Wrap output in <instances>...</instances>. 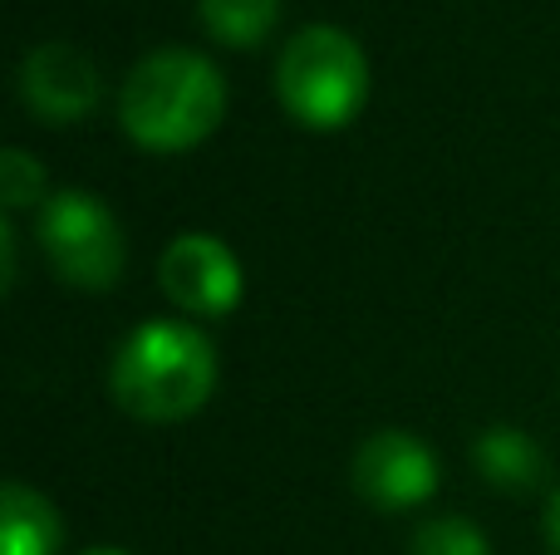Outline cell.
Returning <instances> with one entry per match:
<instances>
[{"label":"cell","mask_w":560,"mask_h":555,"mask_svg":"<svg viewBox=\"0 0 560 555\" xmlns=\"http://www.w3.org/2000/svg\"><path fill=\"white\" fill-rule=\"evenodd\" d=\"M0 285L15 291V226H10V216L0 222Z\"/></svg>","instance_id":"cell-13"},{"label":"cell","mask_w":560,"mask_h":555,"mask_svg":"<svg viewBox=\"0 0 560 555\" xmlns=\"http://www.w3.org/2000/svg\"><path fill=\"white\" fill-rule=\"evenodd\" d=\"M0 197H5V212H25V206H45V167L25 153V147H5L0 153Z\"/></svg>","instance_id":"cell-11"},{"label":"cell","mask_w":560,"mask_h":555,"mask_svg":"<svg viewBox=\"0 0 560 555\" xmlns=\"http://www.w3.org/2000/svg\"><path fill=\"white\" fill-rule=\"evenodd\" d=\"M541 531H546V551L560 555V487L551 492V501H546V521H541Z\"/></svg>","instance_id":"cell-14"},{"label":"cell","mask_w":560,"mask_h":555,"mask_svg":"<svg viewBox=\"0 0 560 555\" xmlns=\"http://www.w3.org/2000/svg\"><path fill=\"white\" fill-rule=\"evenodd\" d=\"M472 462L482 468V477L492 482L497 492H532L536 482L546 477V458H541V448H536V438L522 428H506V423L477 433Z\"/></svg>","instance_id":"cell-9"},{"label":"cell","mask_w":560,"mask_h":555,"mask_svg":"<svg viewBox=\"0 0 560 555\" xmlns=\"http://www.w3.org/2000/svg\"><path fill=\"white\" fill-rule=\"evenodd\" d=\"M217 389V350L187 320H148L108 359V399L138 423H183Z\"/></svg>","instance_id":"cell-2"},{"label":"cell","mask_w":560,"mask_h":555,"mask_svg":"<svg viewBox=\"0 0 560 555\" xmlns=\"http://www.w3.org/2000/svg\"><path fill=\"white\" fill-rule=\"evenodd\" d=\"M20 98L49 128L84 123L98 108V98H104V79H98V64L79 45L45 39L20 64Z\"/></svg>","instance_id":"cell-7"},{"label":"cell","mask_w":560,"mask_h":555,"mask_svg":"<svg viewBox=\"0 0 560 555\" xmlns=\"http://www.w3.org/2000/svg\"><path fill=\"white\" fill-rule=\"evenodd\" d=\"M276 98L300 128H349L369 98V59L359 39L339 25L295 29L276 59Z\"/></svg>","instance_id":"cell-3"},{"label":"cell","mask_w":560,"mask_h":555,"mask_svg":"<svg viewBox=\"0 0 560 555\" xmlns=\"http://www.w3.org/2000/svg\"><path fill=\"white\" fill-rule=\"evenodd\" d=\"M413 555H492L487 536L463 517H433L413 531Z\"/></svg>","instance_id":"cell-12"},{"label":"cell","mask_w":560,"mask_h":555,"mask_svg":"<svg viewBox=\"0 0 560 555\" xmlns=\"http://www.w3.org/2000/svg\"><path fill=\"white\" fill-rule=\"evenodd\" d=\"M207 35L226 49H256L280 20V0H197Z\"/></svg>","instance_id":"cell-10"},{"label":"cell","mask_w":560,"mask_h":555,"mask_svg":"<svg viewBox=\"0 0 560 555\" xmlns=\"http://www.w3.org/2000/svg\"><path fill=\"white\" fill-rule=\"evenodd\" d=\"M79 555H128V551H118V546H89V551H79Z\"/></svg>","instance_id":"cell-15"},{"label":"cell","mask_w":560,"mask_h":555,"mask_svg":"<svg viewBox=\"0 0 560 555\" xmlns=\"http://www.w3.org/2000/svg\"><path fill=\"white\" fill-rule=\"evenodd\" d=\"M226 118V79L197 49H153L118 88V123L148 153H187Z\"/></svg>","instance_id":"cell-1"},{"label":"cell","mask_w":560,"mask_h":555,"mask_svg":"<svg viewBox=\"0 0 560 555\" xmlns=\"http://www.w3.org/2000/svg\"><path fill=\"white\" fill-rule=\"evenodd\" d=\"M158 285L183 315L197 320H222L242 305L246 275L236 251L212 232H183L167 241L163 261H158Z\"/></svg>","instance_id":"cell-5"},{"label":"cell","mask_w":560,"mask_h":555,"mask_svg":"<svg viewBox=\"0 0 560 555\" xmlns=\"http://www.w3.org/2000/svg\"><path fill=\"white\" fill-rule=\"evenodd\" d=\"M349 482L374 511H413L438 492V452L408 428H378L354 448Z\"/></svg>","instance_id":"cell-6"},{"label":"cell","mask_w":560,"mask_h":555,"mask_svg":"<svg viewBox=\"0 0 560 555\" xmlns=\"http://www.w3.org/2000/svg\"><path fill=\"white\" fill-rule=\"evenodd\" d=\"M35 236L49 271L74 291H114L124 281V226L84 187L49 192V202L35 212Z\"/></svg>","instance_id":"cell-4"},{"label":"cell","mask_w":560,"mask_h":555,"mask_svg":"<svg viewBox=\"0 0 560 555\" xmlns=\"http://www.w3.org/2000/svg\"><path fill=\"white\" fill-rule=\"evenodd\" d=\"M65 521L55 501L39 497L25 482H5L0 492V555H59Z\"/></svg>","instance_id":"cell-8"}]
</instances>
